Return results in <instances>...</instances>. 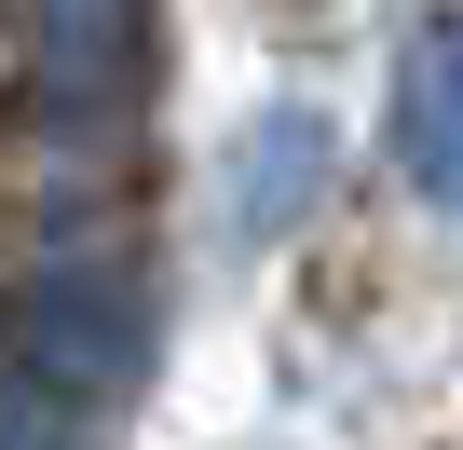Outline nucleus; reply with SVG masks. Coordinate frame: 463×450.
Segmentation results:
<instances>
[{"label": "nucleus", "instance_id": "obj_1", "mask_svg": "<svg viewBox=\"0 0 463 450\" xmlns=\"http://www.w3.org/2000/svg\"><path fill=\"white\" fill-rule=\"evenodd\" d=\"M0 355H14L28 382H55L69 409H109L150 369V287L137 273H42V287H14V314H0Z\"/></svg>", "mask_w": 463, "mask_h": 450}, {"label": "nucleus", "instance_id": "obj_2", "mask_svg": "<svg viewBox=\"0 0 463 450\" xmlns=\"http://www.w3.org/2000/svg\"><path fill=\"white\" fill-rule=\"evenodd\" d=\"M28 82L69 137H109L150 82V0H28Z\"/></svg>", "mask_w": 463, "mask_h": 450}, {"label": "nucleus", "instance_id": "obj_3", "mask_svg": "<svg viewBox=\"0 0 463 450\" xmlns=\"http://www.w3.org/2000/svg\"><path fill=\"white\" fill-rule=\"evenodd\" d=\"M395 177L422 191V205H463V14L436 0V14H409V42H395Z\"/></svg>", "mask_w": 463, "mask_h": 450}, {"label": "nucleus", "instance_id": "obj_4", "mask_svg": "<svg viewBox=\"0 0 463 450\" xmlns=\"http://www.w3.org/2000/svg\"><path fill=\"white\" fill-rule=\"evenodd\" d=\"M314 177H327V123L314 110H260L246 123V150H232V233H287V218L314 205Z\"/></svg>", "mask_w": 463, "mask_h": 450}, {"label": "nucleus", "instance_id": "obj_5", "mask_svg": "<svg viewBox=\"0 0 463 450\" xmlns=\"http://www.w3.org/2000/svg\"><path fill=\"white\" fill-rule=\"evenodd\" d=\"M82 423L96 409H69L55 382H28L14 355H0V450H82Z\"/></svg>", "mask_w": 463, "mask_h": 450}]
</instances>
